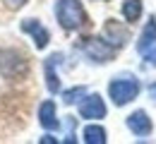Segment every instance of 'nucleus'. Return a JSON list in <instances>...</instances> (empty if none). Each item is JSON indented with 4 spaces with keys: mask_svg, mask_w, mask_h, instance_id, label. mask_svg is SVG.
Listing matches in <instances>:
<instances>
[{
    "mask_svg": "<svg viewBox=\"0 0 156 144\" xmlns=\"http://www.w3.org/2000/svg\"><path fill=\"white\" fill-rule=\"evenodd\" d=\"M149 99L156 103V82H154V84H149Z\"/></svg>",
    "mask_w": 156,
    "mask_h": 144,
    "instance_id": "a211bd4d",
    "label": "nucleus"
},
{
    "mask_svg": "<svg viewBox=\"0 0 156 144\" xmlns=\"http://www.w3.org/2000/svg\"><path fill=\"white\" fill-rule=\"evenodd\" d=\"M29 0H2V5L7 7V10H12V12H17V10H22L24 5H27Z\"/></svg>",
    "mask_w": 156,
    "mask_h": 144,
    "instance_id": "f3484780",
    "label": "nucleus"
},
{
    "mask_svg": "<svg viewBox=\"0 0 156 144\" xmlns=\"http://www.w3.org/2000/svg\"><path fill=\"white\" fill-rule=\"evenodd\" d=\"M39 142H41V144H46V142H51V144H55V137H51V132H48V135H46V137H41Z\"/></svg>",
    "mask_w": 156,
    "mask_h": 144,
    "instance_id": "6ab92c4d",
    "label": "nucleus"
},
{
    "mask_svg": "<svg viewBox=\"0 0 156 144\" xmlns=\"http://www.w3.org/2000/svg\"><path fill=\"white\" fill-rule=\"evenodd\" d=\"M156 43V17L151 15L149 22L144 24V29H142V34H139V41H137V53L142 55L147 48H151Z\"/></svg>",
    "mask_w": 156,
    "mask_h": 144,
    "instance_id": "9b49d317",
    "label": "nucleus"
},
{
    "mask_svg": "<svg viewBox=\"0 0 156 144\" xmlns=\"http://www.w3.org/2000/svg\"><path fill=\"white\" fill-rule=\"evenodd\" d=\"M142 58H144V62H147V65L156 67V43L151 46V48H147V51L142 53Z\"/></svg>",
    "mask_w": 156,
    "mask_h": 144,
    "instance_id": "dca6fc26",
    "label": "nucleus"
},
{
    "mask_svg": "<svg viewBox=\"0 0 156 144\" xmlns=\"http://www.w3.org/2000/svg\"><path fill=\"white\" fill-rule=\"evenodd\" d=\"M65 65V53H51V55H46V60H43V82H46V89H48V94H60V75L58 70Z\"/></svg>",
    "mask_w": 156,
    "mask_h": 144,
    "instance_id": "39448f33",
    "label": "nucleus"
},
{
    "mask_svg": "<svg viewBox=\"0 0 156 144\" xmlns=\"http://www.w3.org/2000/svg\"><path fill=\"white\" fill-rule=\"evenodd\" d=\"M75 127H77V118L75 115H67V123H65V142H75Z\"/></svg>",
    "mask_w": 156,
    "mask_h": 144,
    "instance_id": "2eb2a0df",
    "label": "nucleus"
},
{
    "mask_svg": "<svg viewBox=\"0 0 156 144\" xmlns=\"http://www.w3.org/2000/svg\"><path fill=\"white\" fill-rule=\"evenodd\" d=\"M103 39H106V41H108V43H111V46L118 51L120 46H125V43H127V39H130V36H127V29H125L120 22L108 19L106 24H103Z\"/></svg>",
    "mask_w": 156,
    "mask_h": 144,
    "instance_id": "9d476101",
    "label": "nucleus"
},
{
    "mask_svg": "<svg viewBox=\"0 0 156 144\" xmlns=\"http://www.w3.org/2000/svg\"><path fill=\"white\" fill-rule=\"evenodd\" d=\"M29 72H31V65L20 48H0V77L2 79L20 82Z\"/></svg>",
    "mask_w": 156,
    "mask_h": 144,
    "instance_id": "7ed1b4c3",
    "label": "nucleus"
},
{
    "mask_svg": "<svg viewBox=\"0 0 156 144\" xmlns=\"http://www.w3.org/2000/svg\"><path fill=\"white\" fill-rule=\"evenodd\" d=\"M122 17H125V22H137L139 17H142V0H122Z\"/></svg>",
    "mask_w": 156,
    "mask_h": 144,
    "instance_id": "ddd939ff",
    "label": "nucleus"
},
{
    "mask_svg": "<svg viewBox=\"0 0 156 144\" xmlns=\"http://www.w3.org/2000/svg\"><path fill=\"white\" fill-rule=\"evenodd\" d=\"M22 34H27L31 41H34V48L36 51H46L48 43H51V31L43 26V22L36 19V17H27V19L20 22Z\"/></svg>",
    "mask_w": 156,
    "mask_h": 144,
    "instance_id": "423d86ee",
    "label": "nucleus"
},
{
    "mask_svg": "<svg viewBox=\"0 0 156 144\" xmlns=\"http://www.w3.org/2000/svg\"><path fill=\"white\" fill-rule=\"evenodd\" d=\"M142 91V84L137 79V75L132 72H122V75H115L111 82H108V99L113 101V106H127L132 103L139 96Z\"/></svg>",
    "mask_w": 156,
    "mask_h": 144,
    "instance_id": "f03ea898",
    "label": "nucleus"
},
{
    "mask_svg": "<svg viewBox=\"0 0 156 144\" xmlns=\"http://www.w3.org/2000/svg\"><path fill=\"white\" fill-rule=\"evenodd\" d=\"M77 111L79 118H84V120H103L108 115V106H106L101 94H87L77 103Z\"/></svg>",
    "mask_w": 156,
    "mask_h": 144,
    "instance_id": "0eeeda50",
    "label": "nucleus"
},
{
    "mask_svg": "<svg viewBox=\"0 0 156 144\" xmlns=\"http://www.w3.org/2000/svg\"><path fill=\"white\" fill-rule=\"evenodd\" d=\"M77 48L89 62H96V65L111 62L115 58V48L106 41L103 36H87V39H82L77 43Z\"/></svg>",
    "mask_w": 156,
    "mask_h": 144,
    "instance_id": "20e7f679",
    "label": "nucleus"
},
{
    "mask_svg": "<svg viewBox=\"0 0 156 144\" xmlns=\"http://www.w3.org/2000/svg\"><path fill=\"white\" fill-rule=\"evenodd\" d=\"M87 94H89V89H87V86H82V84L70 86V89H65V91H62V103H65V106H77Z\"/></svg>",
    "mask_w": 156,
    "mask_h": 144,
    "instance_id": "4468645a",
    "label": "nucleus"
},
{
    "mask_svg": "<svg viewBox=\"0 0 156 144\" xmlns=\"http://www.w3.org/2000/svg\"><path fill=\"white\" fill-rule=\"evenodd\" d=\"M36 118H39V125L46 130V132H58L60 130V118H58V106L53 99H46V101L39 103V111H36Z\"/></svg>",
    "mask_w": 156,
    "mask_h": 144,
    "instance_id": "6e6552de",
    "label": "nucleus"
},
{
    "mask_svg": "<svg viewBox=\"0 0 156 144\" xmlns=\"http://www.w3.org/2000/svg\"><path fill=\"white\" fill-rule=\"evenodd\" d=\"M82 142L84 144H106L108 142V132L96 123H89L82 130Z\"/></svg>",
    "mask_w": 156,
    "mask_h": 144,
    "instance_id": "f8f14e48",
    "label": "nucleus"
},
{
    "mask_svg": "<svg viewBox=\"0 0 156 144\" xmlns=\"http://www.w3.org/2000/svg\"><path fill=\"white\" fill-rule=\"evenodd\" d=\"M53 15L58 19L60 29L67 31V34H75L89 24V15H87V10L79 0H58L55 7H53Z\"/></svg>",
    "mask_w": 156,
    "mask_h": 144,
    "instance_id": "f257e3e1",
    "label": "nucleus"
},
{
    "mask_svg": "<svg viewBox=\"0 0 156 144\" xmlns=\"http://www.w3.org/2000/svg\"><path fill=\"white\" fill-rule=\"evenodd\" d=\"M125 125H127V130H130L132 135H137V137H147V135H151V130H154V123H151L149 113L142 111V108H139V111H132V113L127 115Z\"/></svg>",
    "mask_w": 156,
    "mask_h": 144,
    "instance_id": "1a4fd4ad",
    "label": "nucleus"
}]
</instances>
